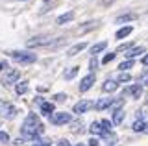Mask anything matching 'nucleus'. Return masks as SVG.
<instances>
[{"mask_svg": "<svg viewBox=\"0 0 148 146\" xmlns=\"http://www.w3.org/2000/svg\"><path fill=\"white\" fill-rule=\"evenodd\" d=\"M133 65H135V63H133V59H126V61H122L119 65V68H120V72H126L128 68H132Z\"/></svg>", "mask_w": 148, "mask_h": 146, "instance_id": "nucleus-25", "label": "nucleus"}, {"mask_svg": "<svg viewBox=\"0 0 148 146\" xmlns=\"http://www.w3.org/2000/svg\"><path fill=\"white\" fill-rule=\"evenodd\" d=\"M13 144H15V146H22V144H24V139H22V137H18V139H17Z\"/></svg>", "mask_w": 148, "mask_h": 146, "instance_id": "nucleus-37", "label": "nucleus"}, {"mask_svg": "<svg viewBox=\"0 0 148 146\" xmlns=\"http://www.w3.org/2000/svg\"><path fill=\"white\" fill-rule=\"evenodd\" d=\"M9 56H11V59H15L17 63H22V65H28V63H34L37 56L32 52H18V50H15V52H9Z\"/></svg>", "mask_w": 148, "mask_h": 146, "instance_id": "nucleus-2", "label": "nucleus"}, {"mask_svg": "<svg viewBox=\"0 0 148 146\" xmlns=\"http://www.w3.org/2000/svg\"><path fill=\"white\" fill-rule=\"evenodd\" d=\"M111 122H113V124H122V122H124V109H115V111H113V120H111Z\"/></svg>", "mask_w": 148, "mask_h": 146, "instance_id": "nucleus-15", "label": "nucleus"}, {"mask_svg": "<svg viewBox=\"0 0 148 146\" xmlns=\"http://www.w3.org/2000/svg\"><path fill=\"white\" fill-rule=\"evenodd\" d=\"M113 104H115V100H113V98H100L98 102L95 104V109H96V111H104V109L111 107Z\"/></svg>", "mask_w": 148, "mask_h": 146, "instance_id": "nucleus-9", "label": "nucleus"}, {"mask_svg": "<svg viewBox=\"0 0 148 146\" xmlns=\"http://www.w3.org/2000/svg\"><path fill=\"white\" fill-rule=\"evenodd\" d=\"M89 131H91L92 135H102V137L108 133V131H106L104 128H102V122H100V120H95V122H92L91 128H89Z\"/></svg>", "mask_w": 148, "mask_h": 146, "instance_id": "nucleus-10", "label": "nucleus"}, {"mask_svg": "<svg viewBox=\"0 0 148 146\" xmlns=\"http://www.w3.org/2000/svg\"><path fill=\"white\" fill-rule=\"evenodd\" d=\"M43 2H50V0H43Z\"/></svg>", "mask_w": 148, "mask_h": 146, "instance_id": "nucleus-42", "label": "nucleus"}, {"mask_svg": "<svg viewBox=\"0 0 148 146\" xmlns=\"http://www.w3.org/2000/svg\"><path fill=\"white\" fill-rule=\"evenodd\" d=\"M18 78H21V70L18 68H6V74L2 76V85L8 87V85L18 83Z\"/></svg>", "mask_w": 148, "mask_h": 146, "instance_id": "nucleus-3", "label": "nucleus"}, {"mask_svg": "<svg viewBox=\"0 0 148 146\" xmlns=\"http://www.w3.org/2000/svg\"><path fill=\"white\" fill-rule=\"evenodd\" d=\"M117 87H119V81H115V80H106L104 85H102V91H104V93H113V91H117Z\"/></svg>", "mask_w": 148, "mask_h": 146, "instance_id": "nucleus-12", "label": "nucleus"}, {"mask_svg": "<svg viewBox=\"0 0 148 146\" xmlns=\"http://www.w3.org/2000/svg\"><path fill=\"white\" fill-rule=\"evenodd\" d=\"M98 144H100V141L96 139V137H92V139L89 141V144H87V146H98Z\"/></svg>", "mask_w": 148, "mask_h": 146, "instance_id": "nucleus-36", "label": "nucleus"}, {"mask_svg": "<svg viewBox=\"0 0 148 146\" xmlns=\"http://www.w3.org/2000/svg\"><path fill=\"white\" fill-rule=\"evenodd\" d=\"M96 68H98V59H96V56H92L89 61V70H96Z\"/></svg>", "mask_w": 148, "mask_h": 146, "instance_id": "nucleus-29", "label": "nucleus"}, {"mask_svg": "<svg viewBox=\"0 0 148 146\" xmlns=\"http://www.w3.org/2000/svg\"><path fill=\"white\" fill-rule=\"evenodd\" d=\"M45 131V126L41 124L39 117L35 113H30L26 117V120L22 122V128H21V133H22V139L24 141H37V137H41Z\"/></svg>", "mask_w": 148, "mask_h": 146, "instance_id": "nucleus-1", "label": "nucleus"}, {"mask_svg": "<svg viewBox=\"0 0 148 146\" xmlns=\"http://www.w3.org/2000/svg\"><path fill=\"white\" fill-rule=\"evenodd\" d=\"M117 50H119V52H124V50L128 52V50H132V43H124V44H120Z\"/></svg>", "mask_w": 148, "mask_h": 146, "instance_id": "nucleus-33", "label": "nucleus"}, {"mask_svg": "<svg viewBox=\"0 0 148 146\" xmlns=\"http://www.w3.org/2000/svg\"><path fill=\"white\" fill-rule=\"evenodd\" d=\"M15 93H17V94L28 93V81H18V83L15 85Z\"/></svg>", "mask_w": 148, "mask_h": 146, "instance_id": "nucleus-23", "label": "nucleus"}, {"mask_svg": "<svg viewBox=\"0 0 148 146\" xmlns=\"http://www.w3.org/2000/svg\"><path fill=\"white\" fill-rule=\"evenodd\" d=\"M39 109H41V113H43V115H46L48 118L56 113V107H54V104H52V102H45L43 106H39Z\"/></svg>", "mask_w": 148, "mask_h": 146, "instance_id": "nucleus-11", "label": "nucleus"}, {"mask_svg": "<svg viewBox=\"0 0 148 146\" xmlns=\"http://www.w3.org/2000/svg\"><path fill=\"white\" fill-rule=\"evenodd\" d=\"M17 113H18V109L13 106V104L0 100V117H4V118H8V120H11V118L17 117Z\"/></svg>", "mask_w": 148, "mask_h": 146, "instance_id": "nucleus-4", "label": "nucleus"}, {"mask_svg": "<svg viewBox=\"0 0 148 146\" xmlns=\"http://www.w3.org/2000/svg\"><path fill=\"white\" fill-rule=\"evenodd\" d=\"M106 46H108V43H106V41H100V43H96V44H92V46H91V54H92V56H96V54L102 52V50H106Z\"/></svg>", "mask_w": 148, "mask_h": 146, "instance_id": "nucleus-18", "label": "nucleus"}, {"mask_svg": "<svg viewBox=\"0 0 148 146\" xmlns=\"http://www.w3.org/2000/svg\"><path fill=\"white\" fill-rule=\"evenodd\" d=\"M139 83H141V85H148V72H143V74L141 76H139Z\"/></svg>", "mask_w": 148, "mask_h": 146, "instance_id": "nucleus-30", "label": "nucleus"}, {"mask_svg": "<svg viewBox=\"0 0 148 146\" xmlns=\"http://www.w3.org/2000/svg\"><path fill=\"white\" fill-rule=\"evenodd\" d=\"M50 122H52L54 126H65V124H71L72 122V115L67 111H59V113H54L52 117H50Z\"/></svg>", "mask_w": 148, "mask_h": 146, "instance_id": "nucleus-5", "label": "nucleus"}, {"mask_svg": "<svg viewBox=\"0 0 148 146\" xmlns=\"http://www.w3.org/2000/svg\"><path fill=\"white\" fill-rule=\"evenodd\" d=\"M0 143H9V135L6 131H0Z\"/></svg>", "mask_w": 148, "mask_h": 146, "instance_id": "nucleus-34", "label": "nucleus"}, {"mask_svg": "<svg viewBox=\"0 0 148 146\" xmlns=\"http://www.w3.org/2000/svg\"><path fill=\"white\" fill-rule=\"evenodd\" d=\"M78 146H85V144H78Z\"/></svg>", "mask_w": 148, "mask_h": 146, "instance_id": "nucleus-43", "label": "nucleus"}, {"mask_svg": "<svg viewBox=\"0 0 148 146\" xmlns=\"http://www.w3.org/2000/svg\"><path fill=\"white\" fill-rule=\"evenodd\" d=\"M2 68H8V67H6V63H2V61H0V72H2Z\"/></svg>", "mask_w": 148, "mask_h": 146, "instance_id": "nucleus-40", "label": "nucleus"}, {"mask_svg": "<svg viewBox=\"0 0 148 146\" xmlns=\"http://www.w3.org/2000/svg\"><path fill=\"white\" fill-rule=\"evenodd\" d=\"M146 104H148V100H146Z\"/></svg>", "mask_w": 148, "mask_h": 146, "instance_id": "nucleus-44", "label": "nucleus"}, {"mask_svg": "<svg viewBox=\"0 0 148 146\" xmlns=\"http://www.w3.org/2000/svg\"><path fill=\"white\" fill-rule=\"evenodd\" d=\"M54 100H56V102H63V100H67V94H63V93H58V94L54 96Z\"/></svg>", "mask_w": 148, "mask_h": 146, "instance_id": "nucleus-35", "label": "nucleus"}, {"mask_svg": "<svg viewBox=\"0 0 148 146\" xmlns=\"http://www.w3.org/2000/svg\"><path fill=\"white\" fill-rule=\"evenodd\" d=\"M104 139L108 141V144H109V146H113V144H115V141H117V137H115L113 131H108V133L104 135Z\"/></svg>", "mask_w": 148, "mask_h": 146, "instance_id": "nucleus-26", "label": "nucleus"}, {"mask_svg": "<svg viewBox=\"0 0 148 146\" xmlns=\"http://www.w3.org/2000/svg\"><path fill=\"white\" fill-rule=\"evenodd\" d=\"M128 93L130 94H132V96L133 98H141V94H143V87H141V85H132V87H128Z\"/></svg>", "mask_w": 148, "mask_h": 146, "instance_id": "nucleus-19", "label": "nucleus"}, {"mask_svg": "<svg viewBox=\"0 0 148 146\" xmlns=\"http://www.w3.org/2000/svg\"><path fill=\"white\" fill-rule=\"evenodd\" d=\"M132 80V76L128 74V72H119L117 78H115V81H119V83H126V81Z\"/></svg>", "mask_w": 148, "mask_h": 146, "instance_id": "nucleus-24", "label": "nucleus"}, {"mask_svg": "<svg viewBox=\"0 0 148 146\" xmlns=\"http://www.w3.org/2000/svg\"><path fill=\"white\" fill-rule=\"evenodd\" d=\"M83 126H85V124H83V120L72 122V131H76V133H78V131H80V133H82V131H83Z\"/></svg>", "mask_w": 148, "mask_h": 146, "instance_id": "nucleus-27", "label": "nucleus"}, {"mask_svg": "<svg viewBox=\"0 0 148 146\" xmlns=\"http://www.w3.org/2000/svg\"><path fill=\"white\" fill-rule=\"evenodd\" d=\"M74 19V11H67V13H63V15H59L58 19H56V22H58L59 26H63V24H67V22H71Z\"/></svg>", "mask_w": 148, "mask_h": 146, "instance_id": "nucleus-14", "label": "nucleus"}, {"mask_svg": "<svg viewBox=\"0 0 148 146\" xmlns=\"http://www.w3.org/2000/svg\"><path fill=\"white\" fill-rule=\"evenodd\" d=\"M146 124H148V122H145L143 118H137V120L133 122L132 130H133V131H145V130H146Z\"/></svg>", "mask_w": 148, "mask_h": 146, "instance_id": "nucleus-21", "label": "nucleus"}, {"mask_svg": "<svg viewBox=\"0 0 148 146\" xmlns=\"http://www.w3.org/2000/svg\"><path fill=\"white\" fill-rule=\"evenodd\" d=\"M59 41H52L50 37H34L30 39L26 43L28 48H37V46H54V44H58Z\"/></svg>", "mask_w": 148, "mask_h": 146, "instance_id": "nucleus-6", "label": "nucleus"}, {"mask_svg": "<svg viewBox=\"0 0 148 146\" xmlns=\"http://www.w3.org/2000/svg\"><path fill=\"white\" fill-rule=\"evenodd\" d=\"M139 54H145V46H135V48H132V50H128L124 56H126L128 59H133V57H137Z\"/></svg>", "mask_w": 148, "mask_h": 146, "instance_id": "nucleus-16", "label": "nucleus"}, {"mask_svg": "<svg viewBox=\"0 0 148 146\" xmlns=\"http://www.w3.org/2000/svg\"><path fill=\"white\" fill-rule=\"evenodd\" d=\"M85 46H87V43H78V44H74V46H71V48L67 50V56H69V57H74L76 54H80Z\"/></svg>", "mask_w": 148, "mask_h": 146, "instance_id": "nucleus-13", "label": "nucleus"}, {"mask_svg": "<svg viewBox=\"0 0 148 146\" xmlns=\"http://www.w3.org/2000/svg\"><path fill=\"white\" fill-rule=\"evenodd\" d=\"M56 146H71V143H69V141H59Z\"/></svg>", "mask_w": 148, "mask_h": 146, "instance_id": "nucleus-39", "label": "nucleus"}, {"mask_svg": "<svg viewBox=\"0 0 148 146\" xmlns=\"http://www.w3.org/2000/svg\"><path fill=\"white\" fill-rule=\"evenodd\" d=\"M141 61H143V65H145V67H148V54H145V56H143Z\"/></svg>", "mask_w": 148, "mask_h": 146, "instance_id": "nucleus-38", "label": "nucleus"}, {"mask_svg": "<svg viewBox=\"0 0 148 146\" xmlns=\"http://www.w3.org/2000/svg\"><path fill=\"white\" fill-rule=\"evenodd\" d=\"M78 70H80V67H71V68H69V70H67V72L63 74V78L67 80V81H71V80L74 78V76L78 74Z\"/></svg>", "mask_w": 148, "mask_h": 146, "instance_id": "nucleus-22", "label": "nucleus"}, {"mask_svg": "<svg viewBox=\"0 0 148 146\" xmlns=\"http://www.w3.org/2000/svg\"><path fill=\"white\" fill-rule=\"evenodd\" d=\"M100 122H102V128H104L106 131H111V128H113V122L106 120V118H104V120H100Z\"/></svg>", "mask_w": 148, "mask_h": 146, "instance_id": "nucleus-31", "label": "nucleus"}, {"mask_svg": "<svg viewBox=\"0 0 148 146\" xmlns=\"http://www.w3.org/2000/svg\"><path fill=\"white\" fill-rule=\"evenodd\" d=\"M95 106V104L91 102V100H80V102H76L74 104V107H72V113H76V115H80V113H85V111H89V109Z\"/></svg>", "mask_w": 148, "mask_h": 146, "instance_id": "nucleus-7", "label": "nucleus"}, {"mask_svg": "<svg viewBox=\"0 0 148 146\" xmlns=\"http://www.w3.org/2000/svg\"><path fill=\"white\" fill-rule=\"evenodd\" d=\"M32 146H50V141H46V139H41V141H39V139H37Z\"/></svg>", "mask_w": 148, "mask_h": 146, "instance_id": "nucleus-32", "label": "nucleus"}, {"mask_svg": "<svg viewBox=\"0 0 148 146\" xmlns=\"http://www.w3.org/2000/svg\"><path fill=\"white\" fill-rule=\"evenodd\" d=\"M135 19H137V15H135V13H124V15H119V17H117V22H119V24H122V22L126 24V22H130V20H135Z\"/></svg>", "mask_w": 148, "mask_h": 146, "instance_id": "nucleus-17", "label": "nucleus"}, {"mask_svg": "<svg viewBox=\"0 0 148 146\" xmlns=\"http://www.w3.org/2000/svg\"><path fill=\"white\" fill-rule=\"evenodd\" d=\"M132 30H133L132 26H124V28H120L117 33H115V37H117V39H124V37H128V35L132 33Z\"/></svg>", "mask_w": 148, "mask_h": 146, "instance_id": "nucleus-20", "label": "nucleus"}, {"mask_svg": "<svg viewBox=\"0 0 148 146\" xmlns=\"http://www.w3.org/2000/svg\"><path fill=\"white\" fill-rule=\"evenodd\" d=\"M145 133H148V124H146V130H145Z\"/></svg>", "mask_w": 148, "mask_h": 146, "instance_id": "nucleus-41", "label": "nucleus"}, {"mask_svg": "<svg viewBox=\"0 0 148 146\" xmlns=\"http://www.w3.org/2000/svg\"><path fill=\"white\" fill-rule=\"evenodd\" d=\"M115 56H117L115 52H109V54H106V56L102 57V63H104V65H108L109 61H113V59H115Z\"/></svg>", "mask_w": 148, "mask_h": 146, "instance_id": "nucleus-28", "label": "nucleus"}, {"mask_svg": "<svg viewBox=\"0 0 148 146\" xmlns=\"http://www.w3.org/2000/svg\"><path fill=\"white\" fill-rule=\"evenodd\" d=\"M92 83H95V74H87L85 78H82V81H80V93L89 91L92 87Z\"/></svg>", "mask_w": 148, "mask_h": 146, "instance_id": "nucleus-8", "label": "nucleus"}]
</instances>
